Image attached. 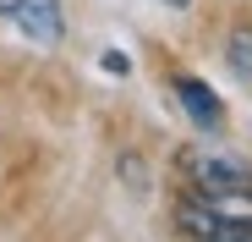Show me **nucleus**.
<instances>
[{
    "label": "nucleus",
    "mask_w": 252,
    "mask_h": 242,
    "mask_svg": "<svg viewBox=\"0 0 252 242\" xmlns=\"http://www.w3.org/2000/svg\"><path fill=\"white\" fill-rule=\"evenodd\" d=\"M181 165H187V176L197 182V198H252V165H247V160L187 149Z\"/></svg>",
    "instance_id": "obj_1"
},
{
    "label": "nucleus",
    "mask_w": 252,
    "mask_h": 242,
    "mask_svg": "<svg viewBox=\"0 0 252 242\" xmlns=\"http://www.w3.org/2000/svg\"><path fill=\"white\" fill-rule=\"evenodd\" d=\"M176 231L192 242H252V220H236L225 209H214V198H197V204L176 209Z\"/></svg>",
    "instance_id": "obj_2"
},
{
    "label": "nucleus",
    "mask_w": 252,
    "mask_h": 242,
    "mask_svg": "<svg viewBox=\"0 0 252 242\" xmlns=\"http://www.w3.org/2000/svg\"><path fill=\"white\" fill-rule=\"evenodd\" d=\"M6 11L33 44H61V33H66V22H61V0H6Z\"/></svg>",
    "instance_id": "obj_3"
},
{
    "label": "nucleus",
    "mask_w": 252,
    "mask_h": 242,
    "mask_svg": "<svg viewBox=\"0 0 252 242\" xmlns=\"http://www.w3.org/2000/svg\"><path fill=\"white\" fill-rule=\"evenodd\" d=\"M176 99L187 105V116L197 121V127H208V132H220L225 127V110H220V94L203 83V77H176Z\"/></svg>",
    "instance_id": "obj_4"
},
{
    "label": "nucleus",
    "mask_w": 252,
    "mask_h": 242,
    "mask_svg": "<svg viewBox=\"0 0 252 242\" xmlns=\"http://www.w3.org/2000/svg\"><path fill=\"white\" fill-rule=\"evenodd\" d=\"M225 61H230L236 77H252V22L230 28V39H225Z\"/></svg>",
    "instance_id": "obj_5"
},
{
    "label": "nucleus",
    "mask_w": 252,
    "mask_h": 242,
    "mask_svg": "<svg viewBox=\"0 0 252 242\" xmlns=\"http://www.w3.org/2000/svg\"><path fill=\"white\" fill-rule=\"evenodd\" d=\"M99 61H104V72H115V77H126V72H132V61H126V50H104Z\"/></svg>",
    "instance_id": "obj_6"
},
{
    "label": "nucleus",
    "mask_w": 252,
    "mask_h": 242,
    "mask_svg": "<svg viewBox=\"0 0 252 242\" xmlns=\"http://www.w3.org/2000/svg\"><path fill=\"white\" fill-rule=\"evenodd\" d=\"M164 6H176V11H187V6H192V0H164Z\"/></svg>",
    "instance_id": "obj_7"
}]
</instances>
